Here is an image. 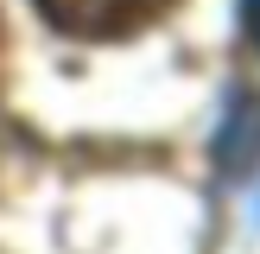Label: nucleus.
<instances>
[{"label": "nucleus", "instance_id": "1", "mask_svg": "<svg viewBox=\"0 0 260 254\" xmlns=\"http://www.w3.org/2000/svg\"><path fill=\"white\" fill-rule=\"evenodd\" d=\"M32 7L45 13V25H57L63 38H89V45H102V38H134V32H146V25L165 19L178 0H32Z\"/></svg>", "mask_w": 260, "mask_h": 254}, {"label": "nucleus", "instance_id": "2", "mask_svg": "<svg viewBox=\"0 0 260 254\" xmlns=\"http://www.w3.org/2000/svg\"><path fill=\"white\" fill-rule=\"evenodd\" d=\"M241 13H248V32H254V45H260V0H241Z\"/></svg>", "mask_w": 260, "mask_h": 254}]
</instances>
